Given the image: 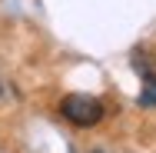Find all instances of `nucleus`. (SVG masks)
Listing matches in <instances>:
<instances>
[{
  "mask_svg": "<svg viewBox=\"0 0 156 153\" xmlns=\"http://www.w3.org/2000/svg\"><path fill=\"white\" fill-rule=\"evenodd\" d=\"M140 107H156V77H143V93H140Z\"/></svg>",
  "mask_w": 156,
  "mask_h": 153,
  "instance_id": "obj_2",
  "label": "nucleus"
},
{
  "mask_svg": "<svg viewBox=\"0 0 156 153\" xmlns=\"http://www.w3.org/2000/svg\"><path fill=\"white\" fill-rule=\"evenodd\" d=\"M60 110H63V117L70 123H76V126H93V123H100V117H103V103L93 100V97H87V93H70V97H63Z\"/></svg>",
  "mask_w": 156,
  "mask_h": 153,
  "instance_id": "obj_1",
  "label": "nucleus"
}]
</instances>
